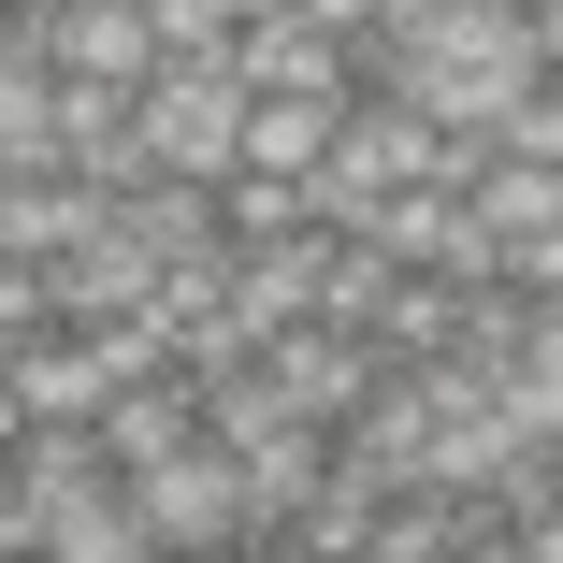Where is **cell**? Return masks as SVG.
<instances>
[{
	"instance_id": "6da1fadb",
	"label": "cell",
	"mask_w": 563,
	"mask_h": 563,
	"mask_svg": "<svg viewBox=\"0 0 563 563\" xmlns=\"http://www.w3.org/2000/svg\"><path fill=\"white\" fill-rule=\"evenodd\" d=\"M549 44H534V0H419V15L376 44V87H405L433 131H506L534 101Z\"/></svg>"
},
{
	"instance_id": "7a4b0ae2",
	"label": "cell",
	"mask_w": 563,
	"mask_h": 563,
	"mask_svg": "<svg viewBox=\"0 0 563 563\" xmlns=\"http://www.w3.org/2000/svg\"><path fill=\"white\" fill-rule=\"evenodd\" d=\"M433 145H448V131L419 117L405 87H362L347 131H332V159L303 174V188H318V232H376V246H390V202L433 188Z\"/></svg>"
},
{
	"instance_id": "3957f363",
	"label": "cell",
	"mask_w": 563,
	"mask_h": 563,
	"mask_svg": "<svg viewBox=\"0 0 563 563\" xmlns=\"http://www.w3.org/2000/svg\"><path fill=\"white\" fill-rule=\"evenodd\" d=\"M246 73H232V44H217V58H159L145 73V159L159 174H232L246 159Z\"/></svg>"
},
{
	"instance_id": "277c9868",
	"label": "cell",
	"mask_w": 563,
	"mask_h": 563,
	"mask_svg": "<svg viewBox=\"0 0 563 563\" xmlns=\"http://www.w3.org/2000/svg\"><path fill=\"white\" fill-rule=\"evenodd\" d=\"M131 506H145V549H246L261 506H246V463L232 448H174V463H131Z\"/></svg>"
},
{
	"instance_id": "5b68a950",
	"label": "cell",
	"mask_w": 563,
	"mask_h": 563,
	"mask_svg": "<svg viewBox=\"0 0 563 563\" xmlns=\"http://www.w3.org/2000/svg\"><path fill=\"white\" fill-rule=\"evenodd\" d=\"M232 73H246V87H303V101H362V87H376L362 44H347V30H318L303 0H275V15L232 30Z\"/></svg>"
},
{
	"instance_id": "8992f818",
	"label": "cell",
	"mask_w": 563,
	"mask_h": 563,
	"mask_svg": "<svg viewBox=\"0 0 563 563\" xmlns=\"http://www.w3.org/2000/svg\"><path fill=\"white\" fill-rule=\"evenodd\" d=\"M44 44H58V73H101V87H145L174 58L145 0H44Z\"/></svg>"
},
{
	"instance_id": "52a82bcc",
	"label": "cell",
	"mask_w": 563,
	"mask_h": 563,
	"mask_svg": "<svg viewBox=\"0 0 563 563\" xmlns=\"http://www.w3.org/2000/svg\"><path fill=\"white\" fill-rule=\"evenodd\" d=\"M101 217H117V188L87 174H0V261H73Z\"/></svg>"
},
{
	"instance_id": "ba28073f",
	"label": "cell",
	"mask_w": 563,
	"mask_h": 563,
	"mask_svg": "<svg viewBox=\"0 0 563 563\" xmlns=\"http://www.w3.org/2000/svg\"><path fill=\"white\" fill-rule=\"evenodd\" d=\"M101 448H117V463H174V448H202V376H188V362L131 376L117 405H101Z\"/></svg>"
},
{
	"instance_id": "9c48e42d",
	"label": "cell",
	"mask_w": 563,
	"mask_h": 563,
	"mask_svg": "<svg viewBox=\"0 0 563 563\" xmlns=\"http://www.w3.org/2000/svg\"><path fill=\"white\" fill-rule=\"evenodd\" d=\"M202 433L232 448V463H261V448H289V433H303V405H289V376H275V362H232V376H202Z\"/></svg>"
},
{
	"instance_id": "30bf717a",
	"label": "cell",
	"mask_w": 563,
	"mask_h": 563,
	"mask_svg": "<svg viewBox=\"0 0 563 563\" xmlns=\"http://www.w3.org/2000/svg\"><path fill=\"white\" fill-rule=\"evenodd\" d=\"M332 131H347V101L261 87V101H246V159H232V174H318V159H332Z\"/></svg>"
},
{
	"instance_id": "8fae6325",
	"label": "cell",
	"mask_w": 563,
	"mask_h": 563,
	"mask_svg": "<svg viewBox=\"0 0 563 563\" xmlns=\"http://www.w3.org/2000/svg\"><path fill=\"white\" fill-rule=\"evenodd\" d=\"M477 217H492V246H534V232H563V159H534V145H506L477 188H463Z\"/></svg>"
},
{
	"instance_id": "7c38bea8",
	"label": "cell",
	"mask_w": 563,
	"mask_h": 563,
	"mask_svg": "<svg viewBox=\"0 0 563 563\" xmlns=\"http://www.w3.org/2000/svg\"><path fill=\"white\" fill-rule=\"evenodd\" d=\"M506 145H534V159H563V73H534V101L506 117Z\"/></svg>"
}]
</instances>
